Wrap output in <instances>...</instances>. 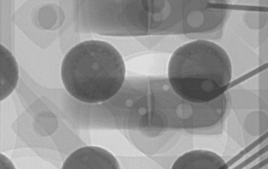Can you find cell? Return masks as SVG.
<instances>
[{
	"instance_id": "obj_1",
	"label": "cell",
	"mask_w": 268,
	"mask_h": 169,
	"mask_svg": "<svg viewBox=\"0 0 268 169\" xmlns=\"http://www.w3.org/2000/svg\"><path fill=\"white\" fill-rule=\"evenodd\" d=\"M232 77L229 58L218 44L199 40L186 43L172 54L168 78L174 92L183 100L205 104L227 89Z\"/></svg>"
},
{
	"instance_id": "obj_2",
	"label": "cell",
	"mask_w": 268,
	"mask_h": 169,
	"mask_svg": "<svg viewBox=\"0 0 268 169\" xmlns=\"http://www.w3.org/2000/svg\"><path fill=\"white\" fill-rule=\"evenodd\" d=\"M61 76L67 92L78 100L96 103L108 100L122 87L126 66L119 51L100 40L82 42L64 56Z\"/></svg>"
},
{
	"instance_id": "obj_3",
	"label": "cell",
	"mask_w": 268,
	"mask_h": 169,
	"mask_svg": "<svg viewBox=\"0 0 268 169\" xmlns=\"http://www.w3.org/2000/svg\"><path fill=\"white\" fill-rule=\"evenodd\" d=\"M116 158L107 150L97 146H85L73 152L62 168H120Z\"/></svg>"
},
{
	"instance_id": "obj_4",
	"label": "cell",
	"mask_w": 268,
	"mask_h": 169,
	"mask_svg": "<svg viewBox=\"0 0 268 169\" xmlns=\"http://www.w3.org/2000/svg\"><path fill=\"white\" fill-rule=\"evenodd\" d=\"M225 161L216 153L207 150L196 149L187 152L178 157L172 168L218 169L227 168Z\"/></svg>"
},
{
	"instance_id": "obj_5",
	"label": "cell",
	"mask_w": 268,
	"mask_h": 169,
	"mask_svg": "<svg viewBox=\"0 0 268 169\" xmlns=\"http://www.w3.org/2000/svg\"><path fill=\"white\" fill-rule=\"evenodd\" d=\"M19 78L17 63L12 53L1 45V101L15 88Z\"/></svg>"
}]
</instances>
